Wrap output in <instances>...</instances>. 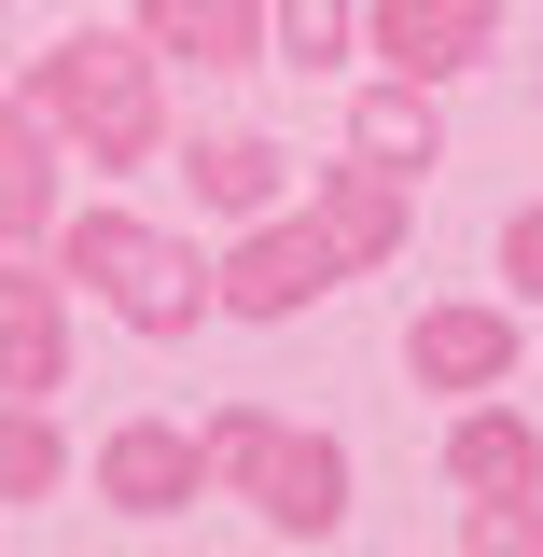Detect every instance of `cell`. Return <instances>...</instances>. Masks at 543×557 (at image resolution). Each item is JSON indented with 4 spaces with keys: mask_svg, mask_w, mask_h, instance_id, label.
Wrapping results in <instances>:
<instances>
[{
    "mask_svg": "<svg viewBox=\"0 0 543 557\" xmlns=\"http://www.w3.org/2000/svg\"><path fill=\"white\" fill-rule=\"evenodd\" d=\"M251 516H266L279 544H335V530H348V446H335V432H293V418H279L266 474H251Z\"/></svg>",
    "mask_w": 543,
    "mask_h": 557,
    "instance_id": "obj_9",
    "label": "cell"
},
{
    "mask_svg": "<svg viewBox=\"0 0 543 557\" xmlns=\"http://www.w3.org/2000/svg\"><path fill=\"white\" fill-rule=\"evenodd\" d=\"M0 84H14V14H0Z\"/></svg>",
    "mask_w": 543,
    "mask_h": 557,
    "instance_id": "obj_20",
    "label": "cell"
},
{
    "mask_svg": "<svg viewBox=\"0 0 543 557\" xmlns=\"http://www.w3.org/2000/svg\"><path fill=\"white\" fill-rule=\"evenodd\" d=\"M0 391L14 405H57L70 391V278L28 237H0Z\"/></svg>",
    "mask_w": 543,
    "mask_h": 557,
    "instance_id": "obj_6",
    "label": "cell"
},
{
    "mask_svg": "<svg viewBox=\"0 0 543 557\" xmlns=\"http://www.w3.org/2000/svg\"><path fill=\"white\" fill-rule=\"evenodd\" d=\"M98 307H112L139 348H182V335L209 321V251L182 237V223H139V251L98 278Z\"/></svg>",
    "mask_w": 543,
    "mask_h": 557,
    "instance_id": "obj_8",
    "label": "cell"
},
{
    "mask_svg": "<svg viewBox=\"0 0 543 557\" xmlns=\"http://www.w3.org/2000/svg\"><path fill=\"white\" fill-rule=\"evenodd\" d=\"M14 98L57 126V153L84 168V182H139V168H168V57H153L139 28H98V0L70 14V42L14 57Z\"/></svg>",
    "mask_w": 543,
    "mask_h": 557,
    "instance_id": "obj_1",
    "label": "cell"
},
{
    "mask_svg": "<svg viewBox=\"0 0 543 557\" xmlns=\"http://www.w3.org/2000/svg\"><path fill=\"white\" fill-rule=\"evenodd\" d=\"M502 14L516 0H362V57L405 70V84H460L502 57Z\"/></svg>",
    "mask_w": 543,
    "mask_h": 557,
    "instance_id": "obj_5",
    "label": "cell"
},
{
    "mask_svg": "<svg viewBox=\"0 0 543 557\" xmlns=\"http://www.w3.org/2000/svg\"><path fill=\"white\" fill-rule=\"evenodd\" d=\"M362 57V0H266V70H348Z\"/></svg>",
    "mask_w": 543,
    "mask_h": 557,
    "instance_id": "obj_16",
    "label": "cell"
},
{
    "mask_svg": "<svg viewBox=\"0 0 543 557\" xmlns=\"http://www.w3.org/2000/svg\"><path fill=\"white\" fill-rule=\"evenodd\" d=\"M446 487L474 502V487H543V418L474 391V405H446Z\"/></svg>",
    "mask_w": 543,
    "mask_h": 557,
    "instance_id": "obj_12",
    "label": "cell"
},
{
    "mask_svg": "<svg viewBox=\"0 0 543 557\" xmlns=\"http://www.w3.org/2000/svg\"><path fill=\"white\" fill-rule=\"evenodd\" d=\"M502 293H516V307H543V196L502 209Z\"/></svg>",
    "mask_w": 543,
    "mask_h": 557,
    "instance_id": "obj_19",
    "label": "cell"
},
{
    "mask_svg": "<svg viewBox=\"0 0 543 557\" xmlns=\"http://www.w3.org/2000/svg\"><path fill=\"white\" fill-rule=\"evenodd\" d=\"M84 487H98L126 530L196 516V502H209V474H196V418H112V432L84 446Z\"/></svg>",
    "mask_w": 543,
    "mask_h": 557,
    "instance_id": "obj_4",
    "label": "cell"
},
{
    "mask_svg": "<svg viewBox=\"0 0 543 557\" xmlns=\"http://www.w3.org/2000/svg\"><path fill=\"white\" fill-rule=\"evenodd\" d=\"M57 196H70V153H57V126L0 84V237H28L42 251V223H57Z\"/></svg>",
    "mask_w": 543,
    "mask_h": 557,
    "instance_id": "obj_14",
    "label": "cell"
},
{
    "mask_svg": "<svg viewBox=\"0 0 543 557\" xmlns=\"http://www.w3.org/2000/svg\"><path fill=\"white\" fill-rule=\"evenodd\" d=\"M307 223L335 237V265L362 278V265H391L418 237V182L405 168H377V153H335V168H307Z\"/></svg>",
    "mask_w": 543,
    "mask_h": 557,
    "instance_id": "obj_7",
    "label": "cell"
},
{
    "mask_svg": "<svg viewBox=\"0 0 543 557\" xmlns=\"http://www.w3.org/2000/svg\"><path fill=\"white\" fill-rule=\"evenodd\" d=\"M348 153H377V168L432 182V168H446V84H405V70H377V84L348 98Z\"/></svg>",
    "mask_w": 543,
    "mask_h": 557,
    "instance_id": "obj_13",
    "label": "cell"
},
{
    "mask_svg": "<svg viewBox=\"0 0 543 557\" xmlns=\"http://www.w3.org/2000/svg\"><path fill=\"white\" fill-rule=\"evenodd\" d=\"M126 28L168 70H266V0H126Z\"/></svg>",
    "mask_w": 543,
    "mask_h": 557,
    "instance_id": "obj_11",
    "label": "cell"
},
{
    "mask_svg": "<svg viewBox=\"0 0 543 557\" xmlns=\"http://www.w3.org/2000/svg\"><path fill=\"white\" fill-rule=\"evenodd\" d=\"M266 446H279V405H209V418H196V474H209V502H251Z\"/></svg>",
    "mask_w": 543,
    "mask_h": 557,
    "instance_id": "obj_17",
    "label": "cell"
},
{
    "mask_svg": "<svg viewBox=\"0 0 543 557\" xmlns=\"http://www.w3.org/2000/svg\"><path fill=\"white\" fill-rule=\"evenodd\" d=\"M335 278H348V265H335V237L279 196V209H251V223H223V251H209V321H251V335H279V321H307Z\"/></svg>",
    "mask_w": 543,
    "mask_h": 557,
    "instance_id": "obj_2",
    "label": "cell"
},
{
    "mask_svg": "<svg viewBox=\"0 0 543 557\" xmlns=\"http://www.w3.org/2000/svg\"><path fill=\"white\" fill-rule=\"evenodd\" d=\"M530 376V307L516 293H446L405 321V391L432 405H474V391H516Z\"/></svg>",
    "mask_w": 543,
    "mask_h": 557,
    "instance_id": "obj_3",
    "label": "cell"
},
{
    "mask_svg": "<svg viewBox=\"0 0 543 557\" xmlns=\"http://www.w3.org/2000/svg\"><path fill=\"white\" fill-rule=\"evenodd\" d=\"M70 487V432H57V405H14L0 391V516H42Z\"/></svg>",
    "mask_w": 543,
    "mask_h": 557,
    "instance_id": "obj_15",
    "label": "cell"
},
{
    "mask_svg": "<svg viewBox=\"0 0 543 557\" xmlns=\"http://www.w3.org/2000/svg\"><path fill=\"white\" fill-rule=\"evenodd\" d=\"M168 168H182L196 223H251V209H279V196H293V153H279L266 126H209V139H168Z\"/></svg>",
    "mask_w": 543,
    "mask_h": 557,
    "instance_id": "obj_10",
    "label": "cell"
},
{
    "mask_svg": "<svg viewBox=\"0 0 543 557\" xmlns=\"http://www.w3.org/2000/svg\"><path fill=\"white\" fill-rule=\"evenodd\" d=\"M460 557H543V487H474L460 502Z\"/></svg>",
    "mask_w": 543,
    "mask_h": 557,
    "instance_id": "obj_18",
    "label": "cell"
}]
</instances>
